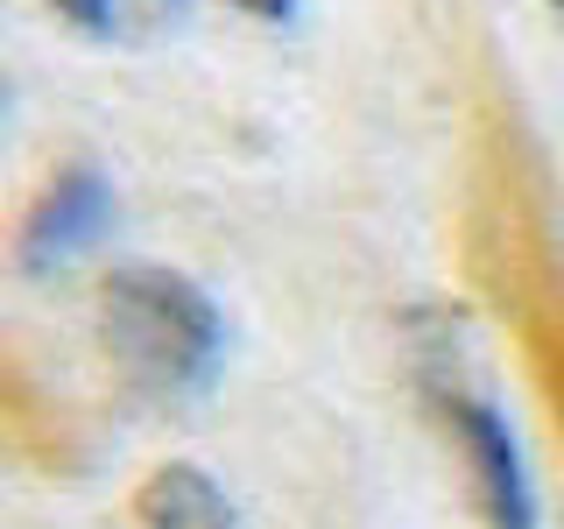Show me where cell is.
I'll list each match as a JSON object with an SVG mask.
<instances>
[{
    "label": "cell",
    "mask_w": 564,
    "mask_h": 529,
    "mask_svg": "<svg viewBox=\"0 0 564 529\" xmlns=\"http://www.w3.org/2000/svg\"><path fill=\"white\" fill-rule=\"evenodd\" d=\"M551 8H564V0H551Z\"/></svg>",
    "instance_id": "cell-8"
},
{
    "label": "cell",
    "mask_w": 564,
    "mask_h": 529,
    "mask_svg": "<svg viewBox=\"0 0 564 529\" xmlns=\"http://www.w3.org/2000/svg\"><path fill=\"white\" fill-rule=\"evenodd\" d=\"M226 8L254 14V22H290V8H296V0H226Z\"/></svg>",
    "instance_id": "cell-7"
},
{
    "label": "cell",
    "mask_w": 564,
    "mask_h": 529,
    "mask_svg": "<svg viewBox=\"0 0 564 529\" xmlns=\"http://www.w3.org/2000/svg\"><path fill=\"white\" fill-rule=\"evenodd\" d=\"M106 219H113V191H106V176L93 163H64L29 198L22 234H14V255H22V269L50 276V269H64L70 255H85V247L106 234Z\"/></svg>",
    "instance_id": "cell-3"
},
{
    "label": "cell",
    "mask_w": 564,
    "mask_h": 529,
    "mask_svg": "<svg viewBox=\"0 0 564 529\" xmlns=\"http://www.w3.org/2000/svg\"><path fill=\"white\" fill-rule=\"evenodd\" d=\"M423 402L445 423L458 466H466L473 508L487 516V529H536V494H529L522 452H516V438H508L501 410H494L487 396H473L466 381H423Z\"/></svg>",
    "instance_id": "cell-2"
},
{
    "label": "cell",
    "mask_w": 564,
    "mask_h": 529,
    "mask_svg": "<svg viewBox=\"0 0 564 529\" xmlns=\"http://www.w3.org/2000/svg\"><path fill=\"white\" fill-rule=\"evenodd\" d=\"M134 522L141 529H240V508L205 466L170 458L134 487Z\"/></svg>",
    "instance_id": "cell-4"
},
{
    "label": "cell",
    "mask_w": 564,
    "mask_h": 529,
    "mask_svg": "<svg viewBox=\"0 0 564 529\" xmlns=\"http://www.w3.org/2000/svg\"><path fill=\"white\" fill-rule=\"evenodd\" d=\"M78 35H99V43H163V35L184 22L191 0H50Z\"/></svg>",
    "instance_id": "cell-5"
},
{
    "label": "cell",
    "mask_w": 564,
    "mask_h": 529,
    "mask_svg": "<svg viewBox=\"0 0 564 529\" xmlns=\"http://www.w3.org/2000/svg\"><path fill=\"white\" fill-rule=\"evenodd\" d=\"M99 346L134 396L191 402L219 375L226 317L191 276L155 269V261H120L99 282Z\"/></svg>",
    "instance_id": "cell-1"
},
{
    "label": "cell",
    "mask_w": 564,
    "mask_h": 529,
    "mask_svg": "<svg viewBox=\"0 0 564 529\" xmlns=\"http://www.w3.org/2000/svg\"><path fill=\"white\" fill-rule=\"evenodd\" d=\"M29 438H35V410H29L22 381H8V375H0V452H22Z\"/></svg>",
    "instance_id": "cell-6"
}]
</instances>
